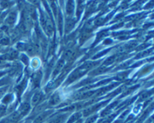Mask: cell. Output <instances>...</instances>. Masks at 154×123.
I'll return each instance as SVG.
<instances>
[{"label": "cell", "instance_id": "cell-1", "mask_svg": "<svg viewBox=\"0 0 154 123\" xmlns=\"http://www.w3.org/2000/svg\"><path fill=\"white\" fill-rule=\"evenodd\" d=\"M30 109V105L27 103H24L21 105V107H19V111L17 113L21 116V115H25L27 113V112Z\"/></svg>", "mask_w": 154, "mask_h": 123}, {"label": "cell", "instance_id": "cell-2", "mask_svg": "<svg viewBox=\"0 0 154 123\" xmlns=\"http://www.w3.org/2000/svg\"><path fill=\"white\" fill-rule=\"evenodd\" d=\"M81 76V73H80V71L79 69L76 70L75 72H73L70 75V76L69 77V79L67 81V83L69 84V83H71V82L74 81L75 80H77L78 78H79Z\"/></svg>", "mask_w": 154, "mask_h": 123}, {"label": "cell", "instance_id": "cell-3", "mask_svg": "<svg viewBox=\"0 0 154 123\" xmlns=\"http://www.w3.org/2000/svg\"><path fill=\"white\" fill-rule=\"evenodd\" d=\"M60 95H59L58 93H55V94H54L53 96L51 97V100H50V104L52 105V106H55V105H57V104L60 103Z\"/></svg>", "mask_w": 154, "mask_h": 123}, {"label": "cell", "instance_id": "cell-4", "mask_svg": "<svg viewBox=\"0 0 154 123\" xmlns=\"http://www.w3.org/2000/svg\"><path fill=\"white\" fill-rule=\"evenodd\" d=\"M42 98H43V95L41 94V92H37V93H35V94L33 95V97H32V103L33 104H38L39 102L41 101Z\"/></svg>", "mask_w": 154, "mask_h": 123}, {"label": "cell", "instance_id": "cell-5", "mask_svg": "<svg viewBox=\"0 0 154 123\" xmlns=\"http://www.w3.org/2000/svg\"><path fill=\"white\" fill-rule=\"evenodd\" d=\"M74 55H75V53L72 49L66 50L64 52V54H63V60H69L72 57H74Z\"/></svg>", "mask_w": 154, "mask_h": 123}, {"label": "cell", "instance_id": "cell-6", "mask_svg": "<svg viewBox=\"0 0 154 123\" xmlns=\"http://www.w3.org/2000/svg\"><path fill=\"white\" fill-rule=\"evenodd\" d=\"M64 63H65V61L63 60V59H61V60L59 62V63H58V65H57L56 66V68H55L54 72V76H55L58 73L60 72V71H61V69H62L63 67V66H64Z\"/></svg>", "mask_w": 154, "mask_h": 123}, {"label": "cell", "instance_id": "cell-7", "mask_svg": "<svg viewBox=\"0 0 154 123\" xmlns=\"http://www.w3.org/2000/svg\"><path fill=\"white\" fill-rule=\"evenodd\" d=\"M51 113V111H48V112H46V113L41 114V115H40V116H39V117H38L37 118L35 119V120L34 123H41L42 122H43V121L45 120V118H46V117H47L48 115Z\"/></svg>", "mask_w": 154, "mask_h": 123}, {"label": "cell", "instance_id": "cell-8", "mask_svg": "<svg viewBox=\"0 0 154 123\" xmlns=\"http://www.w3.org/2000/svg\"><path fill=\"white\" fill-rule=\"evenodd\" d=\"M32 79H33V82L35 83V85H40V81H41V72L35 73L34 75H33V76H32Z\"/></svg>", "mask_w": 154, "mask_h": 123}, {"label": "cell", "instance_id": "cell-9", "mask_svg": "<svg viewBox=\"0 0 154 123\" xmlns=\"http://www.w3.org/2000/svg\"><path fill=\"white\" fill-rule=\"evenodd\" d=\"M96 64H97V63H84L82 66H80V68H79V70H89L91 69V68H92L93 66H96Z\"/></svg>", "mask_w": 154, "mask_h": 123}, {"label": "cell", "instance_id": "cell-10", "mask_svg": "<svg viewBox=\"0 0 154 123\" xmlns=\"http://www.w3.org/2000/svg\"><path fill=\"white\" fill-rule=\"evenodd\" d=\"M72 2H68V4H67V13L69 15H72V12H73V4H72Z\"/></svg>", "mask_w": 154, "mask_h": 123}, {"label": "cell", "instance_id": "cell-11", "mask_svg": "<svg viewBox=\"0 0 154 123\" xmlns=\"http://www.w3.org/2000/svg\"><path fill=\"white\" fill-rule=\"evenodd\" d=\"M94 94V91H89L86 92V93H82V94H80L79 95H78L79 97H77V98H88V97H90L91 95Z\"/></svg>", "mask_w": 154, "mask_h": 123}, {"label": "cell", "instance_id": "cell-12", "mask_svg": "<svg viewBox=\"0 0 154 123\" xmlns=\"http://www.w3.org/2000/svg\"><path fill=\"white\" fill-rule=\"evenodd\" d=\"M80 115H81L80 113L74 114V115H73V116H72V117H71L70 119H69V122L68 123H73L74 122H75V121H78L79 118H80Z\"/></svg>", "mask_w": 154, "mask_h": 123}, {"label": "cell", "instance_id": "cell-13", "mask_svg": "<svg viewBox=\"0 0 154 123\" xmlns=\"http://www.w3.org/2000/svg\"><path fill=\"white\" fill-rule=\"evenodd\" d=\"M58 24H59V27H60V31H62V27H63V17L61 13H60L59 17H58Z\"/></svg>", "mask_w": 154, "mask_h": 123}, {"label": "cell", "instance_id": "cell-14", "mask_svg": "<svg viewBox=\"0 0 154 123\" xmlns=\"http://www.w3.org/2000/svg\"><path fill=\"white\" fill-rule=\"evenodd\" d=\"M15 19H16V13H11V15L9 16V17L8 18V22L10 23V24H12V23L14 22Z\"/></svg>", "mask_w": 154, "mask_h": 123}, {"label": "cell", "instance_id": "cell-15", "mask_svg": "<svg viewBox=\"0 0 154 123\" xmlns=\"http://www.w3.org/2000/svg\"><path fill=\"white\" fill-rule=\"evenodd\" d=\"M128 73L129 72H123L121 73V74H120V75H118L116 77V79L118 80V81H122V80H124L126 76H127V75H128Z\"/></svg>", "mask_w": 154, "mask_h": 123}, {"label": "cell", "instance_id": "cell-16", "mask_svg": "<svg viewBox=\"0 0 154 123\" xmlns=\"http://www.w3.org/2000/svg\"><path fill=\"white\" fill-rule=\"evenodd\" d=\"M115 59H116V57L115 56H113V57H109L107 60H106V62H105V65H109V64H111V63H114V61H115Z\"/></svg>", "mask_w": 154, "mask_h": 123}, {"label": "cell", "instance_id": "cell-17", "mask_svg": "<svg viewBox=\"0 0 154 123\" xmlns=\"http://www.w3.org/2000/svg\"><path fill=\"white\" fill-rule=\"evenodd\" d=\"M17 48H18V49L20 51H23L26 48V45L24 43H19L17 44Z\"/></svg>", "mask_w": 154, "mask_h": 123}, {"label": "cell", "instance_id": "cell-18", "mask_svg": "<svg viewBox=\"0 0 154 123\" xmlns=\"http://www.w3.org/2000/svg\"><path fill=\"white\" fill-rule=\"evenodd\" d=\"M63 120H64V116H59L54 120V123H61Z\"/></svg>", "mask_w": 154, "mask_h": 123}, {"label": "cell", "instance_id": "cell-19", "mask_svg": "<svg viewBox=\"0 0 154 123\" xmlns=\"http://www.w3.org/2000/svg\"><path fill=\"white\" fill-rule=\"evenodd\" d=\"M97 119V116H94V117H91V118H89L88 121H87V123H92L94 122L95 120Z\"/></svg>", "mask_w": 154, "mask_h": 123}, {"label": "cell", "instance_id": "cell-20", "mask_svg": "<svg viewBox=\"0 0 154 123\" xmlns=\"http://www.w3.org/2000/svg\"><path fill=\"white\" fill-rule=\"evenodd\" d=\"M1 43L3 44H8V43H9V40H8V39H3V40L1 41Z\"/></svg>", "mask_w": 154, "mask_h": 123}, {"label": "cell", "instance_id": "cell-21", "mask_svg": "<svg viewBox=\"0 0 154 123\" xmlns=\"http://www.w3.org/2000/svg\"><path fill=\"white\" fill-rule=\"evenodd\" d=\"M11 98H12V97H11V95H8L6 98H5V99L3 100V102H4V103H8V102L9 101Z\"/></svg>", "mask_w": 154, "mask_h": 123}, {"label": "cell", "instance_id": "cell-22", "mask_svg": "<svg viewBox=\"0 0 154 123\" xmlns=\"http://www.w3.org/2000/svg\"><path fill=\"white\" fill-rule=\"evenodd\" d=\"M106 44H108V43H111V40H105V42H104Z\"/></svg>", "mask_w": 154, "mask_h": 123}]
</instances>
